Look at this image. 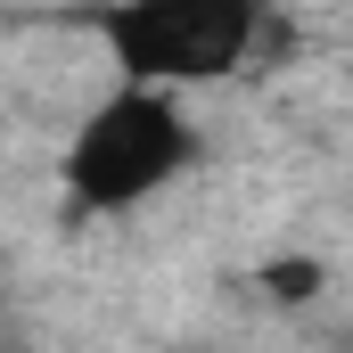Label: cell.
Here are the masks:
<instances>
[{
    "label": "cell",
    "instance_id": "obj_2",
    "mask_svg": "<svg viewBox=\"0 0 353 353\" xmlns=\"http://www.w3.org/2000/svg\"><path fill=\"white\" fill-rule=\"evenodd\" d=\"M90 33L115 83L140 90H214L255 66L271 33V0H99Z\"/></svg>",
    "mask_w": 353,
    "mask_h": 353
},
{
    "label": "cell",
    "instance_id": "obj_3",
    "mask_svg": "<svg viewBox=\"0 0 353 353\" xmlns=\"http://www.w3.org/2000/svg\"><path fill=\"white\" fill-rule=\"evenodd\" d=\"M263 288L279 296V304H312V296H321V263H271Z\"/></svg>",
    "mask_w": 353,
    "mask_h": 353
},
{
    "label": "cell",
    "instance_id": "obj_1",
    "mask_svg": "<svg viewBox=\"0 0 353 353\" xmlns=\"http://www.w3.org/2000/svg\"><path fill=\"white\" fill-rule=\"evenodd\" d=\"M197 157H205V132L173 90L115 83L74 115V132L58 148V197L74 222H115V214L165 197L173 181H189Z\"/></svg>",
    "mask_w": 353,
    "mask_h": 353
}]
</instances>
